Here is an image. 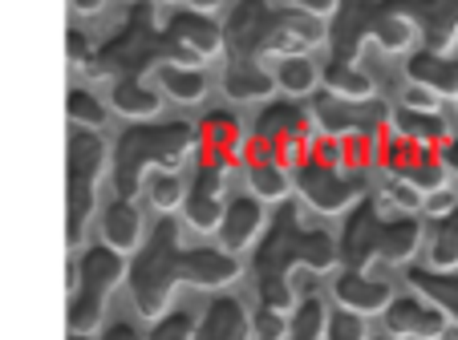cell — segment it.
<instances>
[{
	"label": "cell",
	"mask_w": 458,
	"mask_h": 340,
	"mask_svg": "<svg viewBox=\"0 0 458 340\" xmlns=\"http://www.w3.org/2000/svg\"><path fill=\"white\" fill-rule=\"evenodd\" d=\"M147 340H195V316L191 312H163Z\"/></svg>",
	"instance_id": "e575fe53"
},
{
	"label": "cell",
	"mask_w": 458,
	"mask_h": 340,
	"mask_svg": "<svg viewBox=\"0 0 458 340\" xmlns=\"http://www.w3.org/2000/svg\"><path fill=\"white\" fill-rule=\"evenodd\" d=\"M296 9L304 12V17H329V12H337V0H296Z\"/></svg>",
	"instance_id": "60d3db41"
},
{
	"label": "cell",
	"mask_w": 458,
	"mask_h": 340,
	"mask_svg": "<svg viewBox=\"0 0 458 340\" xmlns=\"http://www.w3.org/2000/svg\"><path fill=\"white\" fill-rule=\"evenodd\" d=\"M158 86L166 89V97H174V102H199L203 94H208V78H203L199 65H158L155 70Z\"/></svg>",
	"instance_id": "4316f807"
},
{
	"label": "cell",
	"mask_w": 458,
	"mask_h": 340,
	"mask_svg": "<svg viewBox=\"0 0 458 340\" xmlns=\"http://www.w3.org/2000/svg\"><path fill=\"white\" fill-rule=\"evenodd\" d=\"M65 113H70V122L86 126V130L106 126V105L98 102L89 89H70V97H65Z\"/></svg>",
	"instance_id": "1f68e13d"
},
{
	"label": "cell",
	"mask_w": 458,
	"mask_h": 340,
	"mask_svg": "<svg viewBox=\"0 0 458 340\" xmlns=\"http://www.w3.org/2000/svg\"><path fill=\"white\" fill-rule=\"evenodd\" d=\"M325 304L317 296H304L301 304H293L288 312V328H284V340H325Z\"/></svg>",
	"instance_id": "4dcf8cb0"
},
{
	"label": "cell",
	"mask_w": 458,
	"mask_h": 340,
	"mask_svg": "<svg viewBox=\"0 0 458 340\" xmlns=\"http://www.w3.org/2000/svg\"><path fill=\"white\" fill-rule=\"evenodd\" d=\"M264 227H268V215H264V203L256 195H240V199L224 203V215H219V247L224 252H248L259 236H264Z\"/></svg>",
	"instance_id": "4fadbf2b"
},
{
	"label": "cell",
	"mask_w": 458,
	"mask_h": 340,
	"mask_svg": "<svg viewBox=\"0 0 458 340\" xmlns=\"http://www.w3.org/2000/svg\"><path fill=\"white\" fill-rule=\"evenodd\" d=\"M199 162L203 166H216V170H232V162L243 154V130L235 122V113L227 110H211L199 126Z\"/></svg>",
	"instance_id": "5bb4252c"
},
{
	"label": "cell",
	"mask_w": 458,
	"mask_h": 340,
	"mask_svg": "<svg viewBox=\"0 0 458 340\" xmlns=\"http://www.w3.org/2000/svg\"><path fill=\"white\" fill-rule=\"evenodd\" d=\"M410 86L430 89L434 97H458V57L442 49H418L406 62Z\"/></svg>",
	"instance_id": "2e32d148"
},
{
	"label": "cell",
	"mask_w": 458,
	"mask_h": 340,
	"mask_svg": "<svg viewBox=\"0 0 458 340\" xmlns=\"http://www.w3.org/2000/svg\"><path fill=\"white\" fill-rule=\"evenodd\" d=\"M272 89H276V81H272V73L259 62L235 57L224 73V94L232 97V102H259V97H268Z\"/></svg>",
	"instance_id": "484cf974"
},
{
	"label": "cell",
	"mask_w": 458,
	"mask_h": 340,
	"mask_svg": "<svg viewBox=\"0 0 458 340\" xmlns=\"http://www.w3.org/2000/svg\"><path fill=\"white\" fill-rule=\"evenodd\" d=\"M122 279H126V255L114 252V247H86L78 260V268H70V284H73V296H70V332L73 336H89V332L102 324L106 312V300L114 296Z\"/></svg>",
	"instance_id": "52a82bcc"
},
{
	"label": "cell",
	"mask_w": 458,
	"mask_h": 340,
	"mask_svg": "<svg viewBox=\"0 0 458 340\" xmlns=\"http://www.w3.org/2000/svg\"><path fill=\"white\" fill-rule=\"evenodd\" d=\"M381 316H386L389 336H406V340H438L442 328H446V316L418 292L414 296H394Z\"/></svg>",
	"instance_id": "7c38bea8"
},
{
	"label": "cell",
	"mask_w": 458,
	"mask_h": 340,
	"mask_svg": "<svg viewBox=\"0 0 458 340\" xmlns=\"http://www.w3.org/2000/svg\"><path fill=\"white\" fill-rule=\"evenodd\" d=\"M293 187L304 195L312 211L320 215H341L365 195V175L349 166H329L304 154V162L293 166Z\"/></svg>",
	"instance_id": "9c48e42d"
},
{
	"label": "cell",
	"mask_w": 458,
	"mask_h": 340,
	"mask_svg": "<svg viewBox=\"0 0 458 340\" xmlns=\"http://www.w3.org/2000/svg\"><path fill=\"white\" fill-rule=\"evenodd\" d=\"M284 328H288V312H272V308H259L256 324H251L256 340H284Z\"/></svg>",
	"instance_id": "d590c367"
},
{
	"label": "cell",
	"mask_w": 458,
	"mask_h": 340,
	"mask_svg": "<svg viewBox=\"0 0 458 340\" xmlns=\"http://www.w3.org/2000/svg\"><path fill=\"white\" fill-rule=\"evenodd\" d=\"M187 4H191L195 12H211V9H219L224 0H187Z\"/></svg>",
	"instance_id": "ee69618b"
},
{
	"label": "cell",
	"mask_w": 458,
	"mask_h": 340,
	"mask_svg": "<svg viewBox=\"0 0 458 340\" xmlns=\"http://www.w3.org/2000/svg\"><path fill=\"white\" fill-rule=\"evenodd\" d=\"M70 4H73V9H78V12H86V17H89V12H98V9H102L106 0H70Z\"/></svg>",
	"instance_id": "7bdbcfd3"
},
{
	"label": "cell",
	"mask_w": 458,
	"mask_h": 340,
	"mask_svg": "<svg viewBox=\"0 0 458 340\" xmlns=\"http://www.w3.org/2000/svg\"><path fill=\"white\" fill-rule=\"evenodd\" d=\"M389 122H394V134L406 142H418V146H442L450 138V126L438 110H406L402 105L398 113H389Z\"/></svg>",
	"instance_id": "cb8c5ba5"
},
{
	"label": "cell",
	"mask_w": 458,
	"mask_h": 340,
	"mask_svg": "<svg viewBox=\"0 0 458 340\" xmlns=\"http://www.w3.org/2000/svg\"><path fill=\"white\" fill-rule=\"evenodd\" d=\"M70 340H89V336H73V332H70Z\"/></svg>",
	"instance_id": "f6af8a7d"
},
{
	"label": "cell",
	"mask_w": 458,
	"mask_h": 340,
	"mask_svg": "<svg viewBox=\"0 0 458 340\" xmlns=\"http://www.w3.org/2000/svg\"><path fill=\"white\" fill-rule=\"evenodd\" d=\"M410 288L426 296L450 324L458 328V268L438 271V268H410Z\"/></svg>",
	"instance_id": "7402d4cb"
},
{
	"label": "cell",
	"mask_w": 458,
	"mask_h": 340,
	"mask_svg": "<svg viewBox=\"0 0 458 340\" xmlns=\"http://www.w3.org/2000/svg\"><path fill=\"white\" fill-rule=\"evenodd\" d=\"M251 336V316L235 296H216L195 324V340H248Z\"/></svg>",
	"instance_id": "d6986e66"
},
{
	"label": "cell",
	"mask_w": 458,
	"mask_h": 340,
	"mask_svg": "<svg viewBox=\"0 0 458 340\" xmlns=\"http://www.w3.org/2000/svg\"><path fill=\"white\" fill-rule=\"evenodd\" d=\"M402 105H406V110H438V97H434L430 89H422V86H410Z\"/></svg>",
	"instance_id": "f35d334b"
},
{
	"label": "cell",
	"mask_w": 458,
	"mask_h": 340,
	"mask_svg": "<svg viewBox=\"0 0 458 340\" xmlns=\"http://www.w3.org/2000/svg\"><path fill=\"white\" fill-rule=\"evenodd\" d=\"M224 175L227 170H216V166H203L195 170V183L182 195V211H187V223L195 231H216L219 215H224Z\"/></svg>",
	"instance_id": "9a60e30c"
},
{
	"label": "cell",
	"mask_w": 458,
	"mask_h": 340,
	"mask_svg": "<svg viewBox=\"0 0 458 340\" xmlns=\"http://www.w3.org/2000/svg\"><path fill=\"white\" fill-rule=\"evenodd\" d=\"M422 247V223L414 215H394L377 207V199H357L345 215V231L337 239V263L365 271L373 260L410 263Z\"/></svg>",
	"instance_id": "3957f363"
},
{
	"label": "cell",
	"mask_w": 458,
	"mask_h": 340,
	"mask_svg": "<svg viewBox=\"0 0 458 340\" xmlns=\"http://www.w3.org/2000/svg\"><path fill=\"white\" fill-rule=\"evenodd\" d=\"M312 126L325 138H381L389 122V105L377 97H337V94H320L309 110Z\"/></svg>",
	"instance_id": "30bf717a"
},
{
	"label": "cell",
	"mask_w": 458,
	"mask_h": 340,
	"mask_svg": "<svg viewBox=\"0 0 458 340\" xmlns=\"http://www.w3.org/2000/svg\"><path fill=\"white\" fill-rule=\"evenodd\" d=\"M337 263V239L317 227H301L296 211H280V219L268 227L264 244L256 247V288L259 308L272 312H293L296 292H293V268L329 271Z\"/></svg>",
	"instance_id": "6da1fadb"
},
{
	"label": "cell",
	"mask_w": 458,
	"mask_h": 340,
	"mask_svg": "<svg viewBox=\"0 0 458 340\" xmlns=\"http://www.w3.org/2000/svg\"><path fill=\"white\" fill-rule=\"evenodd\" d=\"M325 340H369L365 316L361 312H349V308L329 312V316H325Z\"/></svg>",
	"instance_id": "836d02e7"
},
{
	"label": "cell",
	"mask_w": 458,
	"mask_h": 340,
	"mask_svg": "<svg viewBox=\"0 0 458 340\" xmlns=\"http://www.w3.org/2000/svg\"><path fill=\"white\" fill-rule=\"evenodd\" d=\"M182 195H187V187H182V178L174 175V170H158V175L150 178V203H155L158 215L179 211L182 207Z\"/></svg>",
	"instance_id": "d6a6232c"
},
{
	"label": "cell",
	"mask_w": 458,
	"mask_h": 340,
	"mask_svg": "<svg viewBox=\"0 0 458 340\" xmlns=\"http://www.w3.org/2000/svg\"><path fill=\"white\" fill-rule=\"evenodd\" d=\"M309 126H312V118L296 97L293 102H272V105H264V113H259L256 138L280 146V142H293V138H309Z\"/></svg>",
	"instance_id": "44dd1931"
},
{
	"label": "cell",
	"mask_w": 458,
	"mask_h": 340,
	"mask_svg": "<svg viewBox=\"0 0 458 340\" xmlns=\"http://www.w3.org/2000/svg\"><path fill=\"white\" fill-rule=\"evenodd\" d=\"M110 166V146L102 142L98 130H70V146H65V211H70V223H65V236L78 247L86 239V223L98 207V183H102V170Z\"/></svg>",
	"instance_id": "8992f818"
},
{
	"label": "cell",
	"mask_w": 458,
	"mask_h": 340,
	"mask_svg": "<svg viewBox=\"0 0 458 340\" xmlns=\"http://www.w3.org/2000/svg\"><path fill=\"white\" fill-rule=\"evenodd\" d=\"M325 25L304 12H280L268 0H240L232 12V25L224 29V45H232L243 62H256L259 53H280L296 57L312 45L325 41Z\"/></svg>",
	"instance_id": "277c9868"
},
{
	"label": "cell",
	"mask_w": 458,
	"mask_h": 340,
	"mask_svg": "<svg viewBox=\"0 0 458 340\" xmlns=\"http://www.w3.org/2000/svg\"><path fill=\"white\" fill-rule=\"evenodd\" d=\"M426 268H438V271H454L458 268V203L446 211V215L434 219L430 263H426Z\"/></svg>",
	"instance_id": "f1b7e54d"
},
{
	"label": "cell",
	"mask_w": 458,
	"mask_h": 340,
	"mask_svg": "<svg viewBox=\"0 0 458 340\" xmlns=\"http://www.w3.org/2000/svg\"><path fill=\"white\" fill-rule=\"evenodd\" d=\"M243 162H248V187L259 203H280L293 191V170L276 158V146L264 138L243 142Z\"/></svg>",
	"instance_id": "8fae6325"
},
{
	"label": "cell",
	"mask_w": 458,
	"mask_h": 340,
	"mask_svg": "<svg viewBox=\"0 0 458 340\" xmlns=\"http://www.w3.org/2000/svg\"><path fill=\"white\" fill-rule=\"evenodd\" d=\"M272 81H276V89H284L288 97L301 102V97H309L312 89L320 86V70L309 53H296V57H284V62H280V70L272 73Z\"/></svg>",
	"instance_id": "83f0119b"
},
{
	"label": "cell",
	"mask_w": 458,
	"mask_h": 340,
	"mask_svg": "<svg viewBox=\"0 0 458 340\" xmlns=\"http://www.w3.org/2000/svg\"><path fill=\"white\" fill-rule=\"evenodd\" d=\"M102 239H106V247H114L122 255L142 244V215L130 199H114L102 211Z\"/></svg>",
	"instance_id": "603a6c76"
},
{
	"label": "cell",
	"mask_w": 458,
	"mask_h": 340,
	"mask_svg": "<svg viewBox=\"0 0 458 340\" xmlns=\"http://www.w3.org/2000/svg\"><path fill=\"white\" fill-rule=\"evenodd\" d=\"M320 81H325V94L353 97V102H361V97H373V81L365 78V73L357 70L353 62H333L329 70L320 73Z\"/></svg>",
	"instance_id": "f546056e"
},
{
	"label": "cell",
	"mask_w": 458,
	"mask_h": 340,
	"mask_svg": "<svg viewBox=\"0 0 458 340\" xmlns=\"http://www.w3.org/2000/svg\"><path fill=\"white\" fill-rule=\"evenodd\" d=\"M65 53H70L73 65H89V57H94V49H89L86 33H78V29H70V37H65Z\"/></svg>",
	"instance_id": "74e56055"
},
{
	"label": "cell",
	"mask_w": 458,
	"mask_h": 340,
	"mask_svg": "<svg viewBox=\"0 0 458 340\" xmlns=\"http://www.w3.org/2000/svg\"><path fill=\"white\" fill-rule=\"evenodd\" d=\"M102 340H147L134 324H110V328L102 332Z\"/></svg>",
	"instance_id": "b9f144b4"
},
{
	"label": "cell",
	"mask_w": 458,
	"mask_h": 340,
	"mask_svg": "<svg viewBox=\"0 0 458 340\" xmlns=\"http://www.w3.org/2000/svg\"><path fill=\"white\" fill-rule=\"evenodd\" d=\"M182 268H187V252L179 244V223L171 215H163L155 223V231L147 236V244L139 247L134 263H126L130 296L147 320H158L171 304L174 288L182 284Z\"/></svg>",
	"instance_id": "5b68a950"
},
{
	"label": "cell",
	"mask_w": 458,
	"mask_h": 340,
	"mask_svg": "<svg viewBox=\"0 0 458 340\" xmlns=\"http://www.w3.org/2000/svg\"><path fill=\"white\" fill-rule=\"evenodd\" d=\"M114 110L130 122H150L163 110V94L150 89L142 78H118L114 81Z\"/></svg>",
	"instance_id": "d4e9b609"
},
{
	"label": "cell",
	"mask_w": 458,
	"mask_h": 340,
	"mask_svg": "<svg viewBox=\"0 0 458 340\" xmlns=\"http://www.w3.org/2000/svg\"><path fill=\"white\" fill-rule=\"evenodd\" d=\"M377 41L386 49H406L414 41V25L402 17L394 4H377V0H337V29L329 33L333 41V62H353L361 41Z\"/></svg>",
	"instance_id": "ba28073f"
},
{
	"label": "cell",
	"mask_w": 458,
	"mask_h": 340,
	"mask_svg": "<svg viewBox=\"0 0 458 340\" xmlns=\"http://www.w3.org/2000/svg\"><path fill=\"white\" fill-rule=\"evenodd\" d=\"M333 296H337V304L349 308V312L377 316V312H386V304L394 300V288H389L386 279H373V276H365V271L345 268L337 276V284H333Z\"/></svg>",
	"instance_id": "ac0fdd59"
},
{
	"label": "cell",
	"mask_w": 458,
	"mask_h": 340,
	"mask_svg": "<svg viewBox=\"0 0 458 340\" xmlns=\"http://www.w3.org/2000/svg\"><path fill=\"white\" fill-rule=\"evenodd\" d=\"M195 146H199V130L191 122L126 126L110 150V170H114V191H118V199L134 203L147 170H179Z\"/></svg>",
	"instance_id": "7a4b0ae2"
},
{
	"label": "cell",
	"mask_w": 458,
	"mask_h": 340,
	"mask_svg": "<svg viewBox=\"0 0 458 340\" xmlns=\"http://www.w3.org/2000/svg\"><path fill=\"white\" fill-rule=\"evenodd\" d=\"M434 150H438V162L446 166V175H450V178H458V138H454V134H450V138L442 142V146H434Z\"/></svg>",
	"instance_id": "ab89813d"
},
{
	"label": "cell",
	"mask_w": 458,
	"mask_h": 340,
	"mask_svg": "<svg viewBox=\"0 0 458 340\" xmlns=\"http://www.w3.org/2000/svg\"><path fill=\"white\" fill-rule=\"evenodd\" d=\"M240 276V260L224 247H195L187 252V268H182V284L195 288H224Z\"/></svg>",
	"instance_id": "ffe728a7"
},
{
	"label": "cell",
	"mask_w": 458,
	"mask_h": 340,
	"mask_svg": "<svg viewBox=\"0 0 458 340\" xmlns=\"http://www.w3.org/2000/svg\"><path fill=\"white\" fill-rule=\"evenodd\" d=\"M166 33H171V41L179 45L182 53H191L195 62L216 57V53L224 49V29H219L208 12H195V9L174 12L171 25H166Z\"/></svg>",
	"instance_id": "e0dca14e"
},
{
	"label": "cell",
	"mask_w": 458,
	"mask_h": 340,
	"mask_svg": "<svg viewBox=\"0 0 458 340\" xmlns=\"http://www.w3.org/2000/svg\"><path fill=\"white\" fill-rule=\"evenodd\" d=\"M454 203H458V191L442 187V191H430V195H426V199H422V211H426L430 219H438V215H446V211L454 207Z\"/></svg>",
	"instance_id": "8d00e7d4"
}]
</instances>
